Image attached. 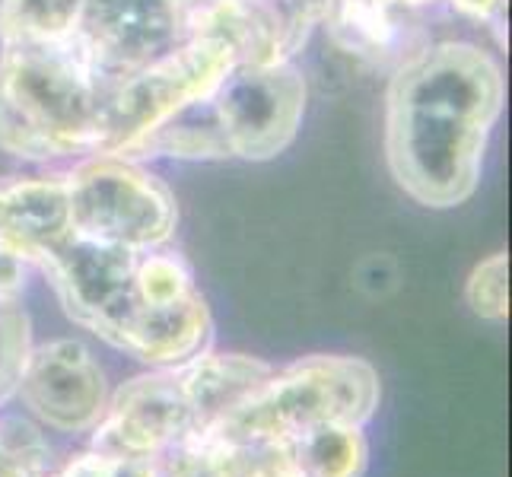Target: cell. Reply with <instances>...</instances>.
I'll return each instance as SVG.
<instances>
[{
	"label": "cell",
	"instance_id": "obj_17",
	"mask_svg": "<svg viewBox=\"0 0 512 477\" xmlns=\"http://www.w3.org/2000/svg\"><path fill=\"white\" fill-rule=\"evenodd\" d=\"M83 0H7L4 39H67L77 29Z\"/></svg>",
	"mask_w": 512,
	"mask_h": 477
},
{
	"label": "cell",
	"instance_id": "obj_5",
	"mask_svg": "<svg viewBox=\"0 0 512 477\" xmlns=\"http://www.w3.org/2000/svg\"><path fill=\"white\" fill-rule=\"evenodd\" d=\"M229 48L210 35L194 32L169 55L134 70L109 86L99 125V153L128 156L140 140L163 128L172 115L214 93L233 67Z\"/></svg>",
	"mask_w": 512,
	"mask_h": 477
},
{
	"label": "cell",
	"instance_id": "obj_13",
	"mask_svg": "<svg viewBox=\"0 0 512 477\" xmlns=\"http://www.w3.org/2000/svg\"><path fill=\"white\" fill-rule=\"evenodd\" d=\"M210 344H214V318H210L207 299L194 290L163 306L140 303L112 347L125 350L128 357L147 363L150 369H172L201 357Z\"/></svg>",
	"mask_w": 512,
	"mask_h": 477
},
{
	"label": "cell",
	"instance_id": "obj_4",
	"mask_svg": "<svg viewBox=\"0 0 512 477\" xmlns=\"http://www.w3.org/2000/svg\"><path fill=\"white\" fill-rule=\"evenodd\" d=\"M74 233L131 252L163 249L179 226L175 194L128 156H83L64 172Z\"/></svg>",
	"mask_w": 512,
	"mask_h": 477
},
{
	"label": "cell",
	"instance_id": "obj_11",
	"mask_svg": "<svg viewBox=\"0 0 512 477\" xmlns=\"http://www.w3.org/2000/svg\"><path fill=\"white\" fill-rule=\"evenodd\" d=\"M325 0H204L191 35H210L236 64H290L315 26Z\"/></svg>",
	"mask_w": 512,
	"mask_h": 477
},
{
	"label": "cell",
	"instance_id": "obj_14",
	"mask_svg": "<svg viewBox=\"0 0 512 477\" xmlns=\"http://www.w3.org/2000/svg\"><path fill=\"white\" fill-rule=\"evenodd\" d=\"M70 233V198L61 175H35L0 185V249L39 264Z\"/></svg>",
	"mask_w": 512,
	"mask_h": 477
},
{
	"label": "cell",
	"instance_id": "obj_21",
	"mask_svg": "<svg viewBox=\"0 0 512 477\" xmlns=\"http://www.w3.org/2000/svg\"><path fill=\"white\" fill-rule=\"evenodd\" d=\"M51 477H156V458H125L109 452H80Z\"/></svg>",
	"mask_w": 512,
	"mask_h": 477
},
{
	"label": "cell",
	"instance_id": "obj_7",
	"mask_svg": "<svg viewBox=\"0 0 512 477\" xmlns=\"http://www.w3.org/2000/svg\"><path fill=\"white\" fill-rule=\"evenodd\" d=\"M204 0H83L74 39L109 80L169 55L191 39Z\"/></svg>",
	"mask_w": 512,
	"mask_h": 477
},
{
	"label": "cell",
	"instance_id": "obj_6",
	"mask_svg": "<svg viewBox=\"0 0 512 477\" xmlns=\"http://www.w3.org/2000/svg\"><path fill=\"white\" fill-rule=\"evenodd\" d=\"M223 159H274L299 131L306 112V80L293 64H233L201 99Z\"/></svg>",
	"mask_w": 512,
	"mask_h": 477
},
{
	"label": "cell",
	"instance_id": "obj_18",
	"mask_svg": "<svg viewBox=\"0 0 512 477\" xmlns=\"http://www.w3.org/2000/svg\"><path fill=\"white\" fill-rule=\"evenodd\" d=\"M0 477H51V449L26 417H0Z\"/></svg>",
	"mask_w": 512,
	"mask_h": 477
},
{
	"label": "cell",
	"instance_id": "obj_19",
	"mask_svg": "<svg viewBox=\"0 0 512 477\" xmlns=\"http://www.w3.org/2000/svg\"><path fill=\"white\" fill-rule=\"evenodd\" d=\"M32 350V322L20 296H0V404L16 398Z\"/></svg>",
	"mask_w": 512,
	"mask_h": 477
},
{
	"label": "cell",
	"instance_id": "obj_3",
	"mask_svg": "<svg viewBox=\"0 0 512 477\" xmlns=\"http://www.w3.org/2000/svg\"><path fill=\"white\" fill-rule=\"evenodd\" d=\"M382 398L373 363L347 353H312L274 369L258 392L229 417L220 433L233 439L296 443L325 427H366Z\"/></svg>",
	"mask_w": 512,
	"mask_h": 477
},
{
	"label": "cell",
	"instance_id": "obj_2",
	"mask_svg": "<svg viewBox=\"0 0 512 477\" xmlns=\"http://www.w3.org/2000/svg\"><path fill=\"white\" fill-rule=\"evenodd\" d=\"M109 80L67 39H7L0 51V150L32 163L99 153Z\"/></svg>",
	"mask_w": 512,
	"mask_h": 477
},
{
	"label": "cell",
	"instance_id": "obj_15",
	"mask_svg": "<svg viewBox=\"0 0 512 477\" xmlns=\"http://www.w3.org/2000/svg\"><path fill=\"white\" fill-rule=\"evenodd\" d=\"M194 417V433H210L223 427L258 388L274 373L271 363H264L249 353H214L204 350L182 366H175ZM191 433V436H194Z\"/></svg>",
	"mask_w": 512,
	"mask_h": 477
},
{
	"label": "cell",
	"instance_id": "obj_1",
	"mask_svg": "<svg viewBox=\"0 0 512 477\" xmlns=\"http://www.w3.org/2000/svg\"><path fill=\"white\" fill-rule=\"evenodd\" d=\"M503 74L471 42H433L395 67L385 109V159L420 207H458L481 182L503 112Z\"/></svg>",
	"mask_w": 512,
	"mask_h": 477
},
{
	"label": "cell",
	"instance_id": "obj_10",
	"mask_svg": "<svg viewBox=\"0 0 512 477\" xmlns=\"http://www.w3.org/2000/svg\"><path fill=\"white\" fill-rule=\"evenodd\" d=\"M191 433L194 417L175 366L150 369L109 395L93 430V449L125 458H160Z\"/></svg>",
	"mask_w": 512,
	"mask_h": 477
},
{
	"label": "cell",
	"instance_id": "obj_20",
	"mask_svg": "<svg viewBox=\"0 0 512 477\" xmlns=\"http://www.w3.org/2000/svg\"><path fill=\"white\" fill-rule=\"evenodd\" d=\"M468 309L484 322H506L509 318V258L497 252L474 264L465 284Z\"/></svg>",
	"mask_w": 512,
	"mask_h": 477
},
{
	"label": "cell",
	"instance_id": "obj_12",
	"mask_svg": "<svg viewBox=\"0 0 512 477\" xmlns=\"http://www.w3.org/2000/svg\"><path fill=\"white\" fill-rule=\"evenodd\" d=\"M420 10L417 0H325L322 26L347 55L398 67L420 48Z\"/></svg>",
	"mask_w": 512,
	"mask_h": 477
},
{
	"label": "cell",
	"instance_id": "obj_9",
	"mask_svg": "<svg viewBox=\"0 0 512 477\" xmlns=\"http://www.w3.org/2000/svg\"><path fill=\"white\" fill-rule=\"evenodd\" d=\"M16 398L48 430L93 433L109 404V385L93 350L74 341H48L29 350Z\"/></svg>",
	"mask_w": 512,
	"mask_h": 477
},
{
	"label": "cell",
	"instance_id": "obj_16",
	"mask_svg": "<svg viewBox=\"0 0 512 477\" xmlns=\"http://www.w3.org/2000/svg\"><path fill=\"white\" fill-rule=\"evenodd\" d=\"M293 446L309 477H363L369 468L363 427H325L306 433Z\"/></svg>",
	"mask_w": 512,
	"mask_h": 477
},
{
	"label": "cell",
	"instance_id": "obj_22",
	"mask_svg": "<svg viewBox=\"0 0 512 477\" xmlns=\"http://www.w3.org/2000/svg\"><path fill=\"white\" fill-rule=\"evenodd\" d=\"M452 7L458 13L471 16V20L487 23L490 29H500L503 13H506V0H452Z\"/></svg>",
	"mask_w": 512,
	"mask_h": 477
},
{
	"label": "cell",
	"instance_id": "obj_8",
	"mask_svg": "<svg viewBox=\"0 0 512 477\" xmlns=\"http://www.w3.org/2000/svg\"><path fill=\"white\" fill-rule=\"evenodd\" d=\"M137 255L140 252L121 249V245H105L70 233L39 261V268L48 274L70 322H77L105 344H115L118 331L140 306L134 293Z\"/></svg>",
	"mask_w": 512,
	"mask_h": 477
},
{
	"label": "cell",
	"instance_id": "obj_23",
	"mask_svg": "<svg viewBox=\"0 0 512 477\" xmlns=\"http://www.w3.org/2000/svg\"><path fill=\"white\" fill-rule=\"evenodd\" d=\"M4 29H7V0H0V39H4Z\"/></svg>",
	"mask_w": 512,
	"mask_h": 477
}]
</instances>
